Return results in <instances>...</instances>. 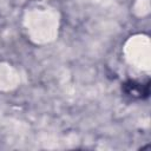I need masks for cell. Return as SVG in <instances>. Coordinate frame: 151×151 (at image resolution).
I'll use <instances>...</instances> for the list:
<instances>
[{
	"mask_svg": "<svg viewBox=\"0 0 151 151\" xmlns=\"http://www.w3.org/2000/svg\"><path fill=\"white\" fill-rule=\"evenodd\" d=\"M125 90L129 94H131L133 97H143V96H147L149 85H143V84H137L134 81H129L125 84Z\"/></svg>",
	"mask_w": 151,
	"mask_h": 151,
	"instance_id": "cell-1",
	"label": "cell"
}]
</instances>
